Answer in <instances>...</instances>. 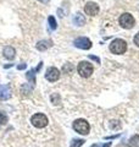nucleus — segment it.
Instances as JSON below:
<instances>
[{"label":"nucleus","instance_id":"f257e3e1","mask_svg":"<svg viewBox=\"0 0 139 147\" xmlns=\"http://www.w3.org/2000/svg\"><path fill=\"white\" fill-rule=\"evenodd\" d=\"M110 50H111V53H114V54H123L127 50L126 40H123L121 38L114 39L110 44Z\"/></svg>","mask_w":139,"mask_h":147},{"label":"nucleus","instance_id":"f03ea898","mask_svg":"<svg viewBox=\"0 0 139 147\" xmlns=\"http://www.w3.org/2000/svg\"><path fill=\"white\" fill-rule=\"evenodd\" d=\"M118 22H120V25H121V27H123V28H126V30L133 28L134 24H136L134 17L131 15V13H128V12L122 13V15L120 16V18H118Z\"/></svg>","mask_w":139,"mask_h":147},{"label":"nucleus","instance_id":"7ed1b4c3","mask_svg":"<svg viewBox=\"0 0 139 147\" xmlns=\"http://www.w3.org/2000/svg\"><path fill=\"white\" fill-rule=\"evenodd\" d=\"M73 129L81 135H88L89 134V130H90V126L86 120L83 119H77V120L73 123Z\"/></svg>","mask_w":139,"mask_h":147},{"label":"nucleus","instance_id":"20e7f679","mask_svg":"<svg viewBox=\"0 0 139 147\" xmlns=\"http://www.w3.org/2000/svg\"><path fill=\"white\" fill-rule=\"evenodd\" d=\"M77 71L82 77H89L93 74V65L88 61H81L77 66Z\"/></svg>","mask_w":139,"mask_h":147},{"label":"nucleus","instance_id":"39448f33","mask_svg":"<svg viewBox=\"0 0 139 147\" xmlns=\"http://www.w3.org/2000/svg\"><path fill=\"white\" fill-rule=\"evenodd\" d=\"M31 121H32V124H33L35 127H39V129H41V127H44V126L48 125V118H46L44 114H41V113L34 114V115L32 117Z\"/></svg>","mask_w":139,"mask_h":147},{"label":"nucleus","instance_id":"423d86ee","mask_svg":"<svg viewBox=\"0 0 139 147\" xmlns=\"http://www.w3.org/2000/svg\"><path fill=\"white\" fill-rule=\"evenodd\" d=\"M73 44H75V47L80 48V49H83V50H87V49H89L92 47L90 39L86 38V37H80V38H77L75 42H73Z\"/></svg>","mask_w":139,"mask_h":147},{"label":"nucleus","instance_id":"0eeeda50","mask_svg":"<svg viewBox=\"0 0 139 147\" xmlns=\"http://www.w3.org/2000/svg\"><path fill=\"white\" fill-rule=\"evenodd\" d=\"M45 77H46V80L50 81V82H55V81H57L60 79V71L57 70L56 67H49L48 70H46L45 72Z\"/></svg>","mask_w":139,"mask_h":147},{"label":"nucleus","instance_id":"6e6552de","mask_svg":"<svg viewBox=\"0 0 139 147\" xmlns=\"http://www.w3.org/2000/svg\"><path fill=\"white\" fill-rule=\"evenodd\" d=\"M84 12L89 16H95L99 12V6L95 3H88L84 6Z\"/></svg>","mask_w":139,"mask_h":147},{"label":"nucleus","instance_id":"1a4fd4ad","mask_svg":"<svg viewBox=\"0 0 139 147\" xmlns=\"http://www.w3.org/2000/svg\"><path fill=\"white\" fill-rule=\"evenodd\" d=\"M10 97H11V90H10V86H9V85L3 86L1 92H0V99H1V100H7Z\"/></svg>","mask_w":139,"mask_h":147},{"label":"nucleus","instance_id":"9d476101","mask_svg":"<svg viewBox=\"0 0 139 147\" xmlns=\"http://www.w3.org/2000/svg\"><path fill=\"white\" fill-rule=\"evenodd\" d=\"M4 57H5L6 59H9V60H12L13 58H15V55H16V52H15V49H13L12 47H10V45H7V47L4 48Z\"/></svg>","mask_w":139,"mask_h":147},{"label":"nucleus","instance_id":"9b49d317","mask_svg":"<svg viewBox=\"0 0 139 147\" xmlns=\"http://www.w3.org/2000/svg\"><path fill=\"white\" fill-rule=\"evenodd\" d=\"M51 45H53L51 44V40H40V42L37 43L35 48L38 49V50H40V52H43V50H46L48 48H50Z\"/></svg>","mask_w":139,"mask_h":147},{"label":"nucleus","instance_id":"f8f14e48","mask_svg":"<svg viewBox=\"0 0 139 147\" xmlns=\"http://www.w3.org/2000/svg\"><path fill=\"white\" fill-rule=\"evenodd\" d=\"M84 22H86V20H84V16L82 15V13H76L75 15V17H73V24H75L76 26H83L84 25Z\"/></svg>","mask_w":139,"mask_h":147},{"label":"nucleus","instance_id":"ddd939ff","mask_svg":"<svg viewBox=\"0 0 139 147\" xmlns=\"http://www.w3.org/2000/svg\"><path fill=\"white\" fill-rule=\"evenodd\" d=\"M128 145L131 147H139V135H134L128 141Z\"/></svg>","mask_w":139,"mask_h":147},{"label":"nucleus","instance_id":"4468645a","mask_svg":"<svg viewBox=\"0 0 139 147\" xmlns=\"http://www.w3.org/2000/svg\"><path fill=\"white\" fill-rule=\"evenodd\" d=\"M34 70H29L28 72L26 74V76H27V79H28V81L31 82V85H34L35 84V75H34Z\"/></svg>","mask_w":139,"mask_h":147},{"label":"nucleus","instance_id":"2eb2a0df","mask_svg":"<svg viewBox=\"0 0 139 147\" xmlns=\"http://www.w3.org/2000/svg\"><path fill=\"white\" fill-rule=\"evenodd\" d=\"M84 140H81V139H76V140H73L72 141V144H71V146L70 147H81L83 144H84Z\"/></svg>","mask_w":139,"mask_h":147},{"label":"nucleus","instance_id":"dca6fc26","mask_svg":"<svg viewBox=\"0 0 139 147\" xmlns=\"http://www.w3.org/2000/svg\"><path fill=\"white\" fill-rule=\"evenodd\" d=\"M48 21H49V25H50V27H51V28L53 30H55V28H56V20H55V18H54V16H50L49 18H48Z\"/></svg>","mask_w":139,"mask_h":147},{"label":"nucleus","instance_id":"f3484780","mask_svg":"<svg viewBox=\"0 0 139 147\" xmlns=\"http://www.w3.org/2000/svg\"><path fill=\"white\" fill-rule=\"evenodd\" d=\"M7 123V115L5 113L0 112V124H6Z\"/></svg>","mask_w":139,"mask_h":147},{"label":"nucleus","instance_id":"a211bd4d","mask_svg":"<svg viewBox=\"0 0 139 147\" xmlns=\"http://www.w3.org/2000/svg\"><path fill=\"white\" fill-rule=\"evenodd\" d=\"M51 102H53V103L55 102V104H59V103H60V97H59L57 94H53V96H51Z\"/></svg>","mask_w":139,"mask_h":147},{"label":"nucleus","instance_id":"6ab92c4d","mask_svg":"<svg viewBox=\"0 0 139 147\" xmlns=\"http://www.w3.org/2000/svg\"><path fill=\"white\" fill-rule=\"evenodd\" d=\"M71 69H72V66L70 65V64H66L63 67H62V70H63V72H67V74H70L71 72Z\"/></svg>","mask_w":139,"mask_h":147},{"label":"nucleus","instance_id":"aec40b11","mask_svg":"<svg viewBox=\"0 0 139 147\" xmlns=\"http://www.w3.org/2000/svg\"><path fill=\"white\" fill-rule=\"evenodd\" d=\"M134 44H136L137 47H139V32L134 36Z\"/></svg>","mask_w":139,"mask_h":147},{"label":"nucleus","instance_id":"412c9836","mask_svg":"<svg viewBox=\"0 0 139 147\" xmlns=\"http://www.w3.org/2000/svg\"><path fill=\"white\" fill-rule=\"evenodd\" d=\"M89 58L92 59V60H94V61H96V63H98V64L100 63V59H99L98 57H94V55H89Z\"/></svg>","mask_w":139,"mask_h":147},{"label":"nucleus","instance_id":"4be33fe9","mask_svg":"<svg viewBox=\"0 0 139 147\" xmlns=\"http://www.w3.org/2000/svg\"><path fill=\"white\" fill-rule=\"evenodd\" d=\"M26 64H21V65H18L17 66V69H18V70H23V69H26Z\"/></svg>","mask_w":139,"mask_h":147},{"label":"nucleus","instance_id":"5701e85b","mask_svg":"<svg viewBox=\"0 0 139 147\" xmlns=\"http://www.w3.org/2000/svg\"><path fill=\"white\" fill-rule=\"evenodd\" d=\"M111 146V142H108V144H105V145H103L101 147H110Z\"/></svg>","mask_w":139,"mask_h":147},{"label":"nucleus","instance_id":"b1692460","mask_svg":"<svg viewBox=\"0 0 139 147\" xmlns=\"http://www.w3.org/2000/svg\"><path fill=\"white\" fill-rule=\"evenodd\" d=\"M40 3H43V4H48L49 3V0H39Z\"/></svg>","mask_w":139,"mask_h":147},{"label":"nucleus","instance_id":"393cba45","mask_svg":"<svg viewBox=\"0 0 139 147\" xmlns=\"http://www.w3.org/2000/svg\"><path fill=\"white\" fill-rule=\"evenodd\" d=\"M90 147H98V145H93V146H90Z\"/></svg>","mask_w":139,"mask_h":147}]
</instances>
